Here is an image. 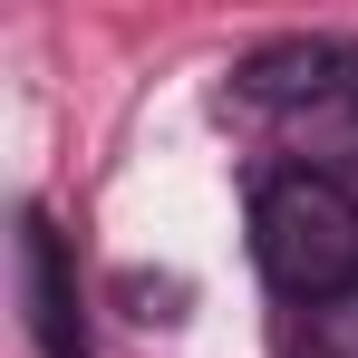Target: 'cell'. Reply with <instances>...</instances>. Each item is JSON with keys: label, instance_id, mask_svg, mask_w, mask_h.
Wrapping results in <instances>:
<instances>
[{"label": "cell", "instance_id": "cell-3", "mask_svg": "<svg viewBox=\"0 0 358 358\" xmlns=\"http://www.w3.org/2000/svg\"><path fill=\"white\" fill-rule=\"evenodd\" d=\"M349 78H358V49H339V39H291V49H262L242 68L252 97H329Z\"/></svg>", "mask_w": 358, "mask_h": 358}, {"label": "cell", "instance_id": "cell-1", "mask_svg": "<svg viewBox=\"0 0 358 358\" xmlns=\"http://www.w3.org/2000/svg\"><path fill=\"white\" fill-rule=\"evenodd\" d=\"M252 252H262L271 291L349 300L358 291V194L339 175H271L252 203Z\"/></svg>", "mask_w": 358, "mask_h": 358}, {"label": "cell", "instance_id": "cell-2", "mask_svg": "<svg viewBox=\"0 0 358 358\" xmlns=\"http://www.w3.org/2000/svg\"><path fill=\"white\" fill-rule=\"evenodd\" d=\"M20 291H29V339L39 358H87V320H78V271L49 213H20Z\"/></svg>", "mask_w": 358, "mask_h": 358}]
</instances>
